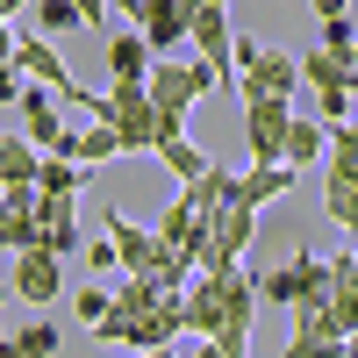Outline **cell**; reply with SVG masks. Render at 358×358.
<instances>
[{
    "label": "cell",
    "mask_w": 358,
    "mask_h": 358,
    "mask_svg": "<svg viewBox=\"0 0 358 358\" xmlns=\"http://www.w3.org/2000/svg\"><path fill=\"white\" fill-rule=\"evenodd\" d=\"M151 101H158V143H172V136H187V115H194V101H208L215 94V65L208 57H151Z\"/></svg>",
    "instance_id": "obj_1"
},
{
    "label": "cell",
    "mask_w": 358,
    "mask_h": 358,
    "mask_svg": "<svg viewBox=\"0 0 358 358\" xmlns=\"http://www.w3.org/2000/svg\"><path fill=\"white\" fill-rule=\"evenodd\" d=\"M86 122H115L122 151H158V101L143 79H115L108 94L86 101Z\"/></svg>",
    "instance_id": "obj_2"
},
{
    "label": "cell",
    "mask_w": 358,
    "mask_h": 358,
    "mask_svg": "<svg viewBox=\"0 0 358 358\" xmlns=\"http://www.w3.org/2000/svg\"><path fill=\"white\" fill-rule=\"evenodd\" d=\"M301 57H287L273 43H258V36H236V94H287V101H301Z\"/></svg>",
    "instance_id": "obj_3"
},
{
    "label": "cell",
    "mask_w": 358,
    "mask_h": 358,
    "mask_svg": "<svg viewBox=\"0 0 358 358\" xmlns=\"http://www.w3.org/2000/svg\"><path fill=\"white\" fill-rule=\"evenodd\" d=\"M258 294L273 308H301V301H330V258L315 251H294L280 273H258Z\"/></svg>",
    "instance_id": "obj_4"
},
{
    "label": "cell",
    "mask_w": 358,
    "mask_h": 358,
    "mask_svg": "<svg viewBox=\"0 0 358 358\" xmlns=\"http://www.w3.org/2000/svg\"><path fill=\"white\" fill-rule=\"evenodd\" d=\"M287 122H294L287 94H244V151H251V165L287 158Z\"/></svg>",
    "instance_id": "obj_5"
},
{
    "label": "cell",
    "mask_w": 358,
    "mask_h": 358,
    "mask_svg": "<svg viewBox=\"0 0 358 358\" xmlns=\"http://www.w3.org/2000/svg\"><path fill=\"white\" fill-rule=\"evenodd\" d=\"M351 330L337 322L330 301H301L294 308V337H287V358H344Z\"/></svg>",
    "instance_id": "obj_6"
},
{
    "label": "cell",
    "mask_w": 358,
    "mask_h": 358,
    "mask_svg": "<svg viewBox=\"0 0 358 358\" xmlns=\"http://www.w3.org/2000/svg\"><path fill=\"white\" fill-rule=\"evenodd\" d=\"M65 265L72 258H57L50 244H29V251H15V273L8 280H15V294H22L29 308H50L57 294H65Z\"/></svg>",
    "instance_id": "obj_7"
},
{
    "label": "cell",
    "mask_w": 358,
    "mask_h": 358,
    "mask_svg": "<svg viewBox=\"0 0 358 358\" xmlns=\"http://www.w3.org/2000/svg\"><path fill=\"white\" fill-rule=\"evenodd\" d=\"M251 236H258V208H244V201L215 208V215H208V258L201 265H244Z\"/></svg>",
    "instance_id": "obj_8"
},
{
    "label": "cell",
    "mask_w": 358,
    "mask_h": 358,
    "mask_svg": "<svg viewBox=\"0 0 358 358\" xmlns=\"http://www.w3.org/2000/svg\"><path fill=\"white\" fill-rule=\"evenodd\" d=\"M43 244V215H36V179L0 187V251H29Z\"/></svg>",
    "instance_id": "obj_9"
},
{
    "label": "cell",
    "mask_w": 358,
    "mask_h": 358,
    "mask_svg": "<svg viewBox=\"0 0 358 358\" xmlns=\"http://www.w3.org/2000/svg\"><path fill=\"white\" fill-rule=\"evenodd\" d=\"M15 65L36 79V86H57V94H65V101H79V108L94 101V94H86V86L72 79V65L57 57V43H50V36H22V43H15Z\"/></svg>",
    "instance_id": "obj_10"
},
{
    "label": "cell",
    "mask_w": 358,
    "mask_h": 358,
    "mask_svg": "<svg viewBox=\"0 0 358 358\" xmlns=\"http://www.w3.org/2000/svg\"><path fill=\"white\" fill-rule=\"evenodd\" d=\"M57 101H65V94H57V86H36V79H29V94H22V136L43 143V151L65 136V115H57Z\"/></svg>",
    "instance_id": "obj_11"
},
{
    "label": "cell",
    "mask_w": 358,
    "mask_h": 358,
    "mask_svg": "<svg viewBox=\"0 0 358 358\" xmlns=\"http://www.w3.org/2000/svg\"><path fill=\"white\" fill-rule=\"evenodd\" d=\"M322 215L358 236V165H322Z\"/></svg>",
    "instance_id": "obj_12"
},
{
    "label": "cell",
    "mask_w": 358,
    "mask_h": 358,
    "mask_svg": "<svg viewBox=\"0 0 358 358\" xmlns=\"http://www.w3.org/2000/svg\"><path fill=\"white\" fill-rule=\"evenodd\" d=\"M315 158H330V122H322V115H301V108H294V122H287V158H280V165L308 172Z\"/></svg>",
    "instance_id": "obj_13"
},
{
    "label": "cell",
    "mask_w": 358,
    "mask_h": 358,
    "mask_svg": "<svg viewBox=\"0 0 358 358\" xmlns=\"http://www.w3.org/2000/svg\"><path fill=\"white\" fill-rule=\"evenodd\" d=\"M294 165H251V172H236V194L229 201H244V208H265V201H280L287 187H294Z\"/></svg>",
    "instance_id": "obj_14"
},
{
    "label": "cell",
    "mask_w": 358,
    "mask_h": 358,
    "mask_svg": "<svg viewBox=\"0 0 358 358\" xmlns=\"http://www.w3.org/2000/svg\"><path fill=\"white\" fill-rule=\"evenodd\" d=\"M151 43H143V29H115L108 36V72L115 79H151Z\"/></svg>",
    "instance_id": "obj_15"
},
{
    "label": "cell",
    "mask_w": 358,
    "mask_h": 358,
    "mask_svg": "<svg viewBox=\"0 0 358 358\" xmlns=\"http://www.w3.org/2000/svg\"><path fill=\"white\" fill-rule=\"evenodd\" d=\"M57 322H29V330H8V344H0V358H57Z\"/></svg>",
    "instance_id": "obj_16"
},
{
    "label": "cell",
    "mask_w": 358,
    "mask_h": 358,
    "mask_svg": "<svg viewBox=\"0 0 358 358\" xmlns=\"http://www.w3.org/2000/svg\"><path fill=\"white\" fill-rule=\"evenodd\" d=\"M36 165H43V143H29V136H0V187L36 179Z\"/></svg>",
    "instance_id": "obj_17"
},
{
    "label": "cell",
    "mask_w": 358,
    "mask_h": 358,
    "mask_svg": "<svg viewBox=\"0 0 358 358\" xmlns=\"http://www.w3.org/2000/svg\"><path fill=\"white\" fill-rule=\"evenodd\" d=\"M229 194H236V172L229 165H208L194 187H187V201L201 208V215H215V208H229Z\"/></svg>",
    "instance_id": "obj_18"
},
{
    "label": "cell",
    "mask_w": 358,
    "mask_h": 358,
    "mask_svg": "<svg viewBox=\"0 0 358 358\" xmlns=\"http://www.w3.org/2000/svg\"><path fill=\"white\" fill-rule=\"evenodd\" d=\"M158 158H165V165L179 172V187H194V179H201L208 165H215V158H208L201 143H187V136H172V143H158Z\"/></svg>",
    "instance_id": "obj_19"
},
{
    "label": "cell",
    "mask_w": 358,
    "mask_h": 358,
    "mask_svg": "<svg viewBox=\"0 0 358 358\" xmlns=\"http://www.w3.org/2000/svg\"><path fill=\"white\" fill-rule=\"evenodd\" d=\"M36 187H43V194H79V187H86V165H72V158L43 151V165H36Z\"/></svg>",
    "instance_id": "obj_20"
},
{
    "label": "cell",
    "mask_w": 358,
    "mask_h": 358,
    "mask_svg": "<svg viewBox=\"0 0 358 358\" xmlns=\"http://www.w3.org/2000/svg\"><path fill=\"white\" fill-rule=\"evenodd\" d=\"M308 94H315V115H322V122H351V108H358V94H351V86L344 79H330V86H308Z\"/></svg>",
    "instance_id": "obj_21"
},
{
    "label": "cell",
    "mask_w": 358,
    "mask_h": 358,
    "mask_svg": "<svg viewBox=\"0 0 358 358\" xmlns=\"http://www.w3.org/2000/svg\"><path fill=\"white\" fill-rule=\"evenodd\" d=\"M36 29L43 36H72V29H86L79 0H36Z\"/></svg>",
    "instance_id": "obj_22"
},
{
    "label": "cell",
    "mask_w": 358,
    "mask_h": 358,
    "mask_svg": "<svg viewBox=\"0 0 358 358\" xmlns=\"http://www.w3.org/2000/svg\"><path fill=\"white\" fill-rule=\"evenodd\" d=\"M86 136V172H94V165H108V158H122V136H115V122H94V129H79Z\"/></svg>",
    "instance_id": "obj_23"
},
{
    "label": "cell",
    "mask_w": 358,
    "mask_h": 358,
    "mask_svg": "<svg viewBox=\"0 0 358 358\" xmlns=\"http://www.w3.org/2000/svg\"><path fill=\"white\" fill-rule=\"evenodd\" d=\"M108 308H115V294H101V287H79V294H72V315L86 322V330H94V322H101Z\"/></svg>",
    "instance_id": "obj_24"
},
{
    "label": "cell",
    "mask_w": 358,
    "mask_h": 358,
    "mask_svg": "<svg viewBox=\"0 0 358 358\" xmlns=\"http://www.w3.org/2000/svg\"><path fill=\"white\" fill-rule=\"evenodd\" d=\"M79 258H86V273H115V265H122V244H115V236H94Z\"/></svg>",
    "instance_id": "obj_25"
},
{
    "label": "cell",
    "mask_w": 358,
    "mask_h": 358,
    "mask_svg": "<svg viewBox=\"0 0 358 358\" xmlns=\"http://www.w3.org/2000/svg\"><path fill=\"white\" fill-rule=\"evenodd\" d=\"M337 57H344V86H351V94H358V36H351V43H344Z\"/></svg>",
    "instance_id": "obj_26"
},
{
    "label": "cell",
    "mask_w": 358,
    "mask_h": 358,
    "mask_svg": "<svg viewBox=\"0 0 358 358\" xmlns=\"http://www.w3.org/2000/svg\"><path fill=\"white\" fill-rule=\"evenodd\" d=\"M315 8V22H337V15H351V0H308Z\"/></svg>",
    "instance_id": "obj_27"
},
{
    "label": "cell",
    "mask_w": 358,
    "mask_h": 358,
    "mask_svg": "<svg viewBox=\"0 0 358 358\" xmlns=\"http://www.w3.org/2000/svg\"><path fill=\"white\" fill-rule=\"evenodd\" d=\"M15 43H22V36H15V22H0V65H15Z\"/></svg>",
    "instance_id": "obj_28"
},
{
    "label": "cell",
    "mask_w": 358,
    "mask_h": 358,
    "mask_svg": "<svg viewBox=\"0 0 358 358\" xmlns=\"http://www.w3.org/2000/svg\"><path fill=\"white\" fill-rule=\"evenodd\" d=\"M79 15H86V29H101V15H108V0H79Z\"/></svg>",
    "instance_id": "obj_29"
},
{
    "label": "cell",
    "mask_w": 358,
    "mask_h": 358,
    "mask_svg": "<svg viewBox=\"0 0 358 358\" xmlns=\"http://www.w3.org/2000/svg\"><path fill=\"white\" fill-rule=\"evenodd\" d=\"M194 358H229V351H222L215 337H201V344H194Z\"/></svg>",
    "instance_id": "obj_30"
},
{
    "label": "cell",
    "mask_w": 358,
    "mask_h": 358,
    "mask_svg": "<svg viewBox=\"0 0 358 358\" xmlns=\"http://www.w3.org/2000/svg\"><path fill=\"white\" fill-rule=\"evenodd\" d=\"M22 8H29V0H0V22H15V15H22Z\"/></svg>",
    "instance_id": "obj_31"
},
{
    "label": "cell",
    "mask_w": 358,
    "mask_h": 358,
    "mask_svg": "<svg viewBox=\"0 0 358 358\" xmlns=\"http://www.w3.org/2000/svg\"><path fill=\"white\" fill-rule=\"evenodd\" d=\"M129 358H172V344H151V351H129Z\"/></svg>",
    "instance_id": "obj_32"
},
{
    "label": "cell",
    "mask_w": 358,
    "mask_h": 358,
    "mask_svg": "<svg viewBox=\"0 0 358 358\" xmlns=\"http://www.w3.org/2000/svg\"><path fill=\"white\" fill-rule=\"evenodd\" d=\"M8 294H15V280H0V301H8Z\"/></svg>",
    "instance_id": "obj_33"
},
{
    "label": "cell",
    "mask_w": 358,
    "mask_h": 358,
    "mask_svg": "<svg viewBox=\"0 0 358 358\" xmlns=\"http://www.w3.org/2000/svg\"><path fill=\"white\" fill-rule=\"evenodd\" d=\"M0 344H8V322H0Z\"/></svg>",
    "instance_id": "obj_34"
}]
</instances>
